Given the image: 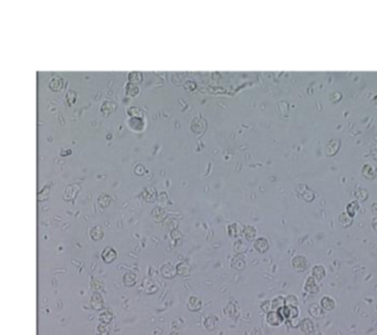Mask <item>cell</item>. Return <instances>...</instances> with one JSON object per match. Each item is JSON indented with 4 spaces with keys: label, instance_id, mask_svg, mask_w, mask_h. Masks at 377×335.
<instances>
[{
    "label": "cell",
    "instance_id": "bcb514c9",
    "mask_svg": "<svg viewBox=\"0 0 377 335\" xmlns=\"http://www.w3.org/2000/svg\"><path fill=\"white\" fill-rule=\"evenodd\" d=\"M235 305H233V303H229L228 305H227L226 309H225V311H226L227 315H230V317H233V315H235Z\"/></svg>",
    "mask_w": 377,
    "mask_h": 335
},
{
    "label": "cell",
    "instance_id": "d590c367",
    "mask_svg": "<svg viewBox=\"0 0 377 335\" xmlns=\"http://www.w3.org/2000/svg\"><path fill=\"white\" fill-rule=\"evenodd\" d=\"M116 104H113V103L111 102H106L102 105V109H101V111H102L103 114L108 116V114H110V113L113 112V111L116 110Z\"/></svg>",
    "mask_w": 377,
    "mask_h": 335
},
{
    "label": "cell",
    "instance_id": "60d3db41",
    "mask_svg": "<svg viewBox=\"0 0 377 335\" xmlns=\"http://www.w3.org/2000/svg\"><path fill=\"white\" fill-rule=\"evenodd\" d=\"M128 116L132 118H143V113L139 108H130L128 110Z\"/></svg>",
    "mask_w": 377,
    "mask_h": 335
},
{
    "label": "cell",
    "instance_id": "4fadbf2b",
    "mask_svg": "<svg viewBox=\"0 0 377 335\" xmlns=\"http://www.w3.org/2000/svg\"><path fill=\"white\" fill-rule=\"evenodd\" d=\"M98 319L101 323L109 324V323L112 322V320H113V313L109 311V310H100L99 311Z\"/></svg>",
    "mask_w": 377,
    "mask_h": 335
},
{
    "label": "cell",
    "instance_id": "8d00e7d4",
    "mask_svg": "<svg viewBox=\"0 0 377 335\" xmlns=\"http://www.w3.org/2000/svg\"><path fill=\"white\" fill-rule=\"evenodd\" d=\"M99 205L102 206V207H106V206L110 205L111 197L108 194H102L99 196L98 198Z\"/></svg>",
    "mask_w": 377,
    "mask_h": 335
},
{
    "label": "cell",
    "instance_id": "9c48e42d",
    "mask_svg": "<svg viewBox=\"0 0 377 335\" xmlns=\"http://www.w3.org/2000/svg\"><path fill=\"white\" fill-rule=\"evenodd\" d=\"M81 190V187L79 185H70L67 187L66 193H64V200H75L77 197L78 193Z\"/></svg>",
    "mask_w": 377,
    "mask_h": 335
},
{
    "label": "cell",
    "instance_id": "b9f144b4",
    "mask_svg": "<svg viewBox=\"0 0 377 335\" xmlns=\"http://www.w3.org/2000/svg\"><path fill=\"white\" fill-rule=\"evenodd\" d=\"M299 317V309L298 307H289V319L288 320H291V319H297Z\"/></svg>",
    "mask_w": 377,
    "mask_h": 335
},
{
    "label": "cell",
    "instance_id": "44dd1931",
    "mask_svg": "<svg viewBox=\"0 0 377 335\" xmlns=\"http://www.w3.org/2000/svg\"><path fill=\"white\" fill-rule=\"evenodd\" d=\"M257 233H258V231H257L256 228L252 227V226H246V227L242 229V233H244L245 238L248 241L254 240Z\"/></svg>",
    "mask_w": 377,
    "mask_h": 335
},
{
    "label": "cell",
    "instance_id": "6da1fadb",
    "mask_svg": "<svg viewBox=\"0 0 377 335\" xmlns=\"http://www.w3.org/2000/svg\"><path fill=\"white\" fill-rule=\"evenodd\" d=\"M101 258H102V260L106 264H112L118 258V252L112 247H106L104 250L102 251V253H101Z\"/></svg>",
    "mask_w": 377,
    "mask_h": 335
},
{
    "label": "cell",
    "instance_id": "f1b7e54d",
    "mask_svg": "<svg viewBox=\"0 0 377 335\" xmlns=\"http://www.w3.org/2000/svg\"><path fill=\"white\" fill-rule=\"evenodd\" d=\"M91 288H92L94 291L101 292L104 290V281H103L101 278H92V281H91Z\"/></svg>",
    "mask_w": 377,
    "mask_h": 335
},
{
    "label": "cell",
    "instance_id": "e0dca14e",
    "mask_svg": "<svg viewBox=\"0 0 377 335\" xmlns=\"http://www.w3.org/2000/svg\"><path fill=\"white\" fill-rule=\"evenodd\" d=\"M176 272H178V276H183V278H184V276H190V264H188L187 262H185V261L180 262V264L176 266Z\"/></svg>",
    "mask_w": 377,
    "mask_h": 335
},
{
    "label": "cell",
    "instance_id": "ffe728a7",
    "mask_svg": "<svg viewBox=\"0 0 377 335\" xmlns=\"http://www.w3.org/2000/svg\"><path fill=\"white\" fill-rule=\"evenodd\" d=\"M152 217L154 218L155 221H164L167 218L166 212L163 208L156 207L152 212Z\"/></svg>",
    "mask_w": 377,
    "mask_h": 335
},
{
    "label": "cell",
    "instance_id": "ee69618b",
    "mask_svg": "<svg viewBox=\"0 0 377 335\" xmlns=\"http://www.w3.org/2000/svg\"><path fill=\"white\" fill-rule=\"evenodd\" d=\"M260 307H261V310H264V311H266V312H270L272 310V301L262 302Z\"/></svg>",
    "mask_w": 377,
    "mask_h": 335
},
{
    "label": "cell",
    "instance_id": "836d02e7",
    "mask_svg": "<svg viewBox=\"0 0 377 335\" xmlns=\"http://www.w3.org/2000/svg\"><path fill=\"white\" fill-rule=\"evenodd\" d=\"M362 174L364 175L366 178H374L375 169L374 167L371 166L370 164H366L363 166Z\"/></svg>",
    "mask_w": 377,
    "mask_h": 335
},
{
    "label": "cell",
    "instance_id": "f6af8a7d",
    "mask_svg": "<svg viewBox=\"0 0 377 335\" xmlns=\"http://www.w3.org/2000/svg\"><path fill=\"white\" fill-rule=\"evenodd\" d=\"M134 173H135L137 176H142V175L145 174V167L143 165L137 164L134 169Z\"/></svg>",
    "mask_w": 377,
    "mask_h": 335
},
{
    "label": "cell",
    "instance_id": "484cf974",
    "mask_svg": "<svg viewBox=\"0 0 377 335\" xmlns=\"http://www.w3.org/2000/svg\"><path fill=\"white\" fill-rule=\"evenodd\" d=\"M339 223L342 227H349L353 223V217L350 216L347 212H342L341 215L339 216Z\"/></svg>",
    "mask_w": 377,
    "mask_h": 335
},
{
    "label": "cell",
    "instance_id": "d4e9b609",
    "mask_svg": "<svg viewBox=\"0 0 377 335\" xmlns=\"http://www.w3.org/2000/svg\"><path fill=\"white\" fill-rule=\"evenodd\" d=\"M230 264L231 267H233L234 269H236V270H244L245 267H246V261H245V259L242 258L240 255H238V256L233 258Z\"/></svg>",
    "mask_w": 377,
    "mask_h": 335
},
{
    "label": "cell",
    "instance_id": "f35d334b",
    "mask_svg": "<svg viewBox=\"0 0 377 335\" xmlns=\"http://www.w3.org/2000/svg\"><path fill=\"white\" fill-rule=\"evenodd\" d=\"M204 325H205V328L207 329L208 331H213L216 327V317H208L207 319H206L205 322H204Z\"/></svg>",
    "mask_w": 377,
    "mask_h": 335
},
{
    "label": "cell",
    "instance_id": "603a6c76",
    "mask_svg": "<svg viewBox=\"0 0 377 335\" xmlns=\"http://www.w3.org/2000/svg\"><path fill=\"white\" fill-rule=\"evenodd\" d=\"M309 313L314 319H322L324 317L323 307H319L318 305H311L309 307Z\"/></svg>",
    "mask_w": 377,
    "mask_h": 335
},
{
    "label": "cell",
    "instance_id": "ac0fdd59",
    "mask_svg": "<svg viewBox=\"0 0 377 335\" xmlns=\"http://www.w3.org/2000/svg\"><path fill=\"white\" fill-rule=\"evenodd\" d=\"M90 237L92 240L99 241L104 237V231L100 226H94L90 229Z\"/></svg>",
    "mask_w": 377,
    "mask_h": 335
},
{
    "label": "cell",
    "instance_id": "4dcf8cb0",
    "mask_svg": "<svg viewBox=\"0 0 377 335\" xmlns=\"http://www.w3.org/2000/svg\"><path fill=\"white\" fill-rule=\"evenodd\" d=\"M170 235L171 239H172L173 243H174L175 246H176V245H180V243H182L183 235L180 231H178V229H174V231H171Z\"/></svg>",
    "mask_w": 377,
    "mask_h": 335
},
{
    "label": "cell",
    "instance_id": "ab89813d",
    "mask_svg": "<svg viewBox=\"0 0 377 335\" xmlns=\"http://www.w3.org/2000/svg\"><path fill=\"white\" fill-rule=\"evenodd\" d=\"M299 300L295 296H289L285 298V305L288 307H298Z\"/></svg>",
    "mask_w": 377,
    "mask_h": 335
},
{
    "label": "cell",
    "instance_id": "2e32d148",
    "mask_svg": "<svg viewBox=\"0 0 377 335\" xmlns=\"http://www.w3.org/2000/svg\"><path fill=\"white\" fill-rule=\"evenodd\" d=\"M137 282V276L134 272H126L123 276V284L126 287H134Z\"/></svg>",
    "mask_w": 377,
    "mask_h": 335
},
{
    "label": "cell",
    "instance_id": "277c9868",
    "mask_svg": "<svg viewBox=\"0 0 377 335\" xmlns=\"http://www.w3.org/2000/svg\"><path fill=\"white\" fill-rule=\"evenodd\" d=\"M292 264L297 272H304L308 267V259L303 256H297L292 259Z\"/></svg>",
    "mask_w": 377,
    "mask_h": 335
},
{
    "label": "cell",
    "instance_id": "5bb4252c",
    "mask_svg": "<svg viewBox=\"0 0 377 335\" xmlns=\"http://www.w3.org/2000/svg\"><path fill=\"white\" fill-rule=\"evenodd\" d=\"M269 241H268L267 239L264 238V237L258 238L254 241V249H256L257 251H259V252H266V251H268V249H269Z\"/></svg>",
    "mask_w": 377,
    "mask_h": 335
},
{
    "label": "cell",
    "instance_id": "4316f807",
    "mask_svg": "<svg viewBox=\"0 0 377 335\" xmlns=\"http://www.w3.org/2000/svg\"><path fill=\"white\" fill-rule=\"evenodd\" d=\"M234 251L236 255H242V253L246 252L247 243L244 240H242V239L235 241Z\"/></svg>",
    "mask_w": 377,
    "mask_h": 335
},
{
    "label": "cell",
    "instance_id": "7c38bea8",
    "mask_svg": "<svg viewBox=\"0 0 377 335\" xmlns=\"http://www.w3.org/2000/svg\"><path fill=\"white\" fill-rule=\"evenodd\" d=\"M128 126L135 132H142L144 130L143 118H131L128 120Z\"/></svg>",
    "mask_w": 377,
    "mask_h": 335
},
{
    "label": "cell",
    "instance_id": "83f0119b",
    "mask_svg": "<svg viewBox=\"0 0 377 335\" xmlns=\"http://www.w3.org/2000/svg\"><path fill=\"white\" fill-rule=\"evenodd\" d=\"M178 221L175 218H166L164 220V228L166 231H173L174 229H178Z\"/></svg>",
    "mask_w": 377,
    "mask_h": 335
},
{
    "label": "cell",
    "instance_id": "7dc6e473",
    "mask_svg": "<svg viewBox=\"0 0 377 335\" xmlns=\"http://www.w3.org/2000/svg\"><path fill=\"white\" fill-rule=\"evenodd\" d=\"M372 226H373V229L377 231V217H375L374 219H373Z\"/></svg>",
    "mask_w": 377,
    "mask_h": 335
},
{
    "label": "cell",
    "instance_id": "9a60e30c",
    "mask_svg": "<svg viewBox=\"0 0 377 335\" xmlns=\"http://www.w3.org/2000/svg\"><path fill=\"white\" fill-rule=\"evenodd\" d=\"M299 329L303 333H312L314 331V323L310 319H304L299 323Z\"/></svg>",
    "mask_w": 377,
    "mask_h": 335
},
{
    "label": "cell",
    "instance_id": "f546056e",
    "mask_svg": "<svg viewBox=\"0 0 377 335\" xmlns=\"http://www.w3.org/2000/svg\"><path fill=\"white\" fill-rule=\"evenodd\" d=\"M312 274L316 279L322 280L326 274V268L323 266H316L312 270Z\"/></svg>",
    "mask_w": 377,
    "mask_h": 335
},
{
    "label": "cell",
    "instance_id": "8992f818",
    "mask_svg": "<svg viewBox=\"0 0 377 335\" xmlns=\"http://www.w3.org/2000/svg\"><path fill=\"white\" fill-rule=\"evenodd\" d=\"M298 192L300 193L303 200H307V202H312L316 198V194L312 190H309L307 185H299Z\"/></svg>",
    "mask_w": 377,
    "mask_h": 335
},
{
    "label": "cell",
    "instance_id": "d6986e66",
    "mask_svg": "<svg viewBox=\"0 0 377 335\" xmlns=\"http://www.w3.org/2000/svg\"><path fill=\"white\" fill-rule=\"evenodd\" d=\"M227 231H228V235L230 236L231 238H238L239 236L242 233V227L236 223L229 225Z\"/></svg>",
    "mask_w": 377,
    "mask_h": 335
},
{
    "label": "cell",
    "instance_id": "30bf717a",
    "mask_svg": "<svg viewBox=\"0 0 377 335\" xmlns=\"http://www.w3.org/2000/svg\"><path fill=\"white\" fill-rule=\"evenodd\" d=\"M206 122L203 118H196V120L192 121V130L195 134H202L204 133L206 130Z\"/></svg>",
    "mask_w": 377,
    "mask_h": 335
},
{
    "label": "cell",
    "instance_id": "cb8c5ba5",
    "mask_svg": "<svg viewBox=\"0 0 377 335\" xmlns=\"http://www.w3.org/2000/svg\"><path fill=\"white\" fill-rule=\"evenodd\" d=\"M321 307L324 311H332L335 307V301L332 298L323 297L321 299Z\"/></svg>",
    "mask_w": 377,
    "mask_h": 335
},
{
    "label": "cell",
    "instance_id": "f907efd6",
    "mask_svg": "<svg viewBox=\"0 0 377 335\" xmlns=\"http://www.w3.org/2000/svg\"></svg>",
    "mask_w": 377,
    "mask_h": 335
},
{
    "label": "cell",
    "instance_id": "d6a6232c",
    "mask_svg": "<svg viewBox=\"0 0 377 335\" xmlns=\"http://www.w3.org/2000/svg\"><path fill=\"white\" fill-rule=\"evenodd\" d=\"M359 209V202H351L347 207V212L352 217H354L357 215V210Z\"/></svg>",
    "mask_w": 377,
    "mask_h": 335
},
{
    "label": "cell",
    "instance_id": "c3c4849f",
    "mask_svg": "<svg viewBox=\"0 0 377 335\" xmlns=\"http://www.w3.org/2000/svg\"><path fill=\"white\" fill-rule=\"evenodd\" d=\"M372 210L375 215L377 216V202H374V204H373Z\"/></svg>",
    "mask_w": 377,
    "mask_h": 335
},
{
    "label": "cell",
    "instance_id": "74e56055",
    "mask_svg": "<svg viewBox=\"0 0 377 335\" xmlns=\"http://www.w3.org/2000/svg\"><path fill=\"white\" fill-rule=\"evenodd\" d=\"M355 197L359 200L364 202V200H366L367 198H369V193H367V190H365L364 188H359V190L355 192Z\"/></svg>",
    "mask_w": 377,
    "mask_h": 335
},
{
    "label": "cell",
    "instance_id": "8fae6325",
    "mask_svg": "<svg viewBox=\"0 0 377 335\" xmlns=\"http://www.w3.org/2000/svg\"><path fill=\"white\" fill-rule=\"evenodd\" d=\"M142 196L147 202H154L157 200V193L154 187H147L142 192Z\"/></svg>",
    "mask_w": 377,
    "mask_h": 335
},
{
    "label": "cell",
    "instance_id": "ba28073f",
    "mask_svg": "<svg viewBox=\"0 0 377 335\" xmlns=\"http://www.w3.org/2000/svg\"><path fill=\"white\" fill-rule=\"evenodd\" d=\"M340 149H341V142L338 141V140H332V141L326 145V155H328V157H333V155H335V154L340 151Z\"/></svg>",
    "mask_w": 377,
    "mask_h": 335
},
{
    "label": "cell",
    "instance_id": "3957f363",
    "mask_svg": "<svg viewBox=\"0 0 377 335\" xmlns=\"http://www.w3.org/2000/svg\"><path fill=\"white\" fill-rule=\"evenodd\" d=\"M314 276H309L308 280H307L306 284H304V290H306L308 293L316 294L318 293L319 290H320V286H319L318 281H316Z\"/></svg>",
    "mask_w": 377,
    "mask_h": 335
},
{
    "label": "cell",
    "instance_id": "5b68a950",
    "mask_svg": "<svg viewBox=\"0 0 377 335\" xmlns=\"http://www.w3.org/2000/svg\"><path fill=\"white\" fill-rule=\"evenodd\" d=\"M91 307L97 310V311H100V310L104 307V301H103V298L100 292L95 291L92 294V297H91Z\"/></svg>",
    "mask_w": 377,
    "mask_h": 335
},
{
    "label": "cell",
    "instance_id": "681fc988",
    "mask_svg": "<svg viewBox=\"0 0 377 335\" xmlns=\"http://www.w3.org/2000/svg\"><path fill=\"white\" fill-rule=\"evenodd\" d=\"M71 153V150H67V151H66V153H61V155L62 157H67V155H70V154Z\"/></svg>",
    "mask_w": 377,
    "mask_h": 335
},
{
    "label": "cell",
    "instance_id": "1f68e13d",
    "mask_svg": "<svg viewBox=\"0 0 377 335\" xmlns=\"http://www.w3.org/2000/svg\"><path fill=\"white\" fill-rule=\"evenodd\" d=\"M285 299L283 297H277L275 299L272 300V309L273 310H280L281 307H285Z\"/></svg>",
    "mask_w": 377,
    "mask_h": 335
},
{
    "label": "cell",
    "instance_id": "7402d4cb",
    "mask_svg": "<svg viewBox=\"0 0 377 335\" xmlns=\"http://www.w3.org/2000/svg\"><path fill=\"white\" fill-rule=\"evenodd\" d=\"M202 301H200L198 298L196 297H190V299H188L187 302V307L190 309V311H194V312H196V311H199L200 309H202Z\"/></svg>",
    "mask_w": 377,
    "mask_h": 335
},
{
    "label": "cell",
    "instance_id": "7bdbcfd3",
    "mask_svg": "<svg viewBox=\"0 0 377 335\" xmlns=\"http://www.w3.org/2000/svg\"><path fill=\"white\" fill-rule=\"evenodd\" d=\"M97 332L99 333V334L106 335L109 333V329L108 327H106V323H101L99 327H97Z\"/></svg>",
    "mask_w": 377,
    "mask_h": 335
},
{
    "label": "cell",
    "instance_id": "7a4b0ae2",
    "mask_svg": "<svg viewBox=\"0 0 377 335\" xmlns=\"http://www.w3.org/2000/svg\"><path fill=\"white\" fill-rule=\"evenodd\" d=\"M283 315L280 313V311H270L267 315V322L272 327H278L283 322Z\"/></svg>",
    "mask_w": 377,
    "mask_h": 335
},
{
    "label": "cell",
    "instance_id": "e575fe53",
    "mask_svg": "<svg viewBox=\"0 0 377 335\" xmlns=\"http://www.w3.org/2000/svg\"><path fill=\"white\" fill-rule=\"evenodd\" d=\"M50 192H51V190H50V186L44 187L42 192L39 193L38 194L39 202H44V200H48L50 196Z\"/></svg>",
    "mask_w": 377,
    "mask_h": 335
},
{
    "label": "cell",
    "instance_id": "52a82bcc",
    "mask_svg": "<svg viewBox=\"0 0 377 335\" xmlns=\"http://www.w3.org/2000/svg\"><path fill=\"white\" fill-rule=\"evenodd\" d=\"M161 274L166 279H173L178 274L176 267H173L171 264H163L162 268H161Z\"/></svg>",
    "mask_w": 377,
    "mask_h": 335
}]
</instances>
